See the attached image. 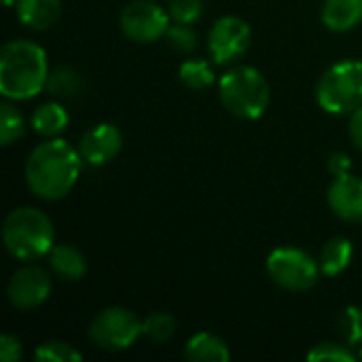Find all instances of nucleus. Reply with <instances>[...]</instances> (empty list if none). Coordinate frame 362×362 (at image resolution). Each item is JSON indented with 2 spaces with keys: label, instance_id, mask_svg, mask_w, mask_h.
Segmentation results:
<instances>
[{
  "label": "nucleus",
  "instance_id": "f257e3e1",
  "mask_svg": "<svg viewBox=\"0 0 362 362\" xmlns=\"http://www.w3.org/2000/svg\"><path fill=\"white\" fill-rule=\"evenodd\" d=\"M81 165L83 157L68 140L45 138L25 159L28 189L45 202H57L74 189Z\"/></svg>",
  "mask_w": 362,
  "mask_h": 362
},
{
  "label": "nucleus",
  "instance_id": "f03ea898",
  "mask_svg": "<svg viewBox=\"0 0 362 362\" xmlns=\"http://www.w3.org/2000/svg\"><path fill=\"white\" fill-rule=\"evenodd\" d=\"M49 78L47 53L32 40H11L0 51V93L25 102L45 91Z\"/></svg>",
  "mask_w": 362,
  "mask_h": 362
},
{
  "label": "nucleus",
  "instance_id": "7ed1b4c3",
  "mask_svg": "<svg viewBox=\"0 0 362 362\" xmlns=\"http://www.w3.org/2000/svg\"><path fill=\"white\" fill-rule=\"evenodd\" d=\"M2 242L6 252L17 261H36L55 246V229L51 218L32 206L8 212L2 225Z\"/></svg>",
  "mask_w": 362,
  "mask_h": 362
},
{
  "label": "nucleus",
  "instance_id": "20e7f679",
  "mask_svg": "<svg viewBox=\"0 0 362 362\" xmlns=\"http://www.w3.org/2000/svg\"><path fill=\"white\" fill-rule=\"evenodd\" d=\"M218 100L238 119L255 121L269 106L272 89L267 78L252 66H235L218 81Z\"/></svg>",
  "mask_w": 362,
  "mask_h": 362
},
{
  "label": "nucleus",
  "instance_id": "39448f33",
  "mask_svg": "<svg viewBox=\"0 0 362 362\" xmlns=\"http://www.w3.org/2000/svg\"><path fill=\"white\" fill-rule=\"evenodd\" d=\"M316 102L331 115H352L362 106V62L333 64L316 85Z\"/></svg>",
  "mask_w": 362,
  "mask_h": 362
},
{
  "label": "nucleus",
  "instance_id": "423d86ee",
  "mask_svg": "<svg viewBox=\"0 0 362 362\" xmlns=\"http://www.w3.org/2000/svg\"><path fill=\"white\" fill-rule=\"evenodd\" d=\"M265 269L269 278L288 293H305L314 288L322 274L320 263L312 255L293 246L276 248L267 257Z\"/></svg>",
  "mask_w": 362,
  "mask_h": 362
},
{
  "label": "nucleus",
  "instance_id": "0eeeda50",
  "mask_svg": "<svg viewBox=\"0 0 362 362\" xmlns=\"http://www.w3.org/2000/svg\"><path fill=\"white\" fill-rule=\"evenodd\" d=\"M142 337V320L127 308H106L89 325V339L110 352L129 350Z\"/></svg>",
  "mask_w": 362,
  "mask_h": 362
},
{
  "label": "nucleus",
  "instance_id": "6e6552de",
  "mask_svg": "<svg viewBox=\"0 0 362 362\" xmlns=\"http://www.w3.org/2000/svg\"><path fill=\"white\" fill-rule=\"evenodd\" d=\"M119 25L129 40L148 45L165 36L170 28V13L155 0H134L121 11Z\"/></svg>",
  "mask_w": 362,
  "mask_h": 362
},
{
  "label": "nucleus",
  "instance_id": "1a4fd4ad",
  "mask_svg": "<svg viewBox=\"0 0 362 362\" xmlns=\"http://www.w3.org/2000/svg\"><path fill=\"white\" fill-rule=\"evenodd\" d=\"M252 42V30L246 19L238 15H225L214 21L208 32V49L218 66L233 64L244 57Z\"/></svg>",
  "mask_w": 362,
  "mask_h": 362
},
{
  "label": "nucleus",
  "instance_id": "9d476101",
  "mask_svg": "<svg viewBox=\"0 0 362 362\" xmlns=\"http://www.w3.org/2000/svg\"><path fill=\"white\" fill-rule=\"evenodd\" d=\"M51 291V276L38 265H25L11 276L6 295L15 310L28 312L42 305L49 299Z\"/></svg>",
  "mask_w": 362,
  "mask_h": 362
},
{
  "label": "nucleus",
  "instance_id": "9b49d317",
  "mask_svg": "<svg viewBox=\"0 0 362 362\" xmlns=\"http://www.w3.org/2000/svg\"><path fill=\"white\" fill-rule=\"evenodd\" d=\"M123 146V134L112 123H100L83 134L78 142V153L87 165H104L112 161Z\"/></svg>",
  "mask_w": 362,
  "mask_h": 362
},
{
  "label": "nucleus",
  "instance_id": "f8f14e48",
  "mask_svg": "<svg viewBox=\"0 0 362 362\" xmlns=\"http://www.w3.org/2000/svg\"><path fill=\"white\" fill-rule=\"evenodd\" d=\"M329 208L348 223H362V178L344 174L335 176L327 193Z\"/></svg>",
  "mask_w": 362,
  "mask_h": 362
},
{
  "label": "nucleus",
  "instance_id": "ddd939ff",
  "mask_svg": "<svg viewBox=\"0 0 362 362\" xmlns=\"http://www.w3.org/2000/svg\"><path fill=\"white\" fill-rule=\"evenodd\" d=\"M47 259L53 276L64 282H78L87 274V259L72 244H55Z\"/></svg>",
  "mask_w": 362,
  "mask_h": 362
},
{
  "label": "nucleus",
  "instance_id": "4468645a",
  "mask_svg": "<svg viewBox=\"0 0 362 362\" xmlns=\"http://www.w3.org/2000/svg\"><path fill=\"white\" fill-rule=\"evenodd\" d=\"M17 17L25 28L49 30L62 17V0H17Z\"/></svg>",
  "mask_w": 362,
  "mask_h": 362
},
{
  "label": "nucleus",
  "instance_id": "2eb2a0df",
  "mask_svg": "<svg viewBox=\"0 0 362 362\" xmlns=\"http://www.w3.org/2000/svg\"><path fill=\"white\" fill-rule=\"evenodd\" d=\"M322 23L331 32H350L362 23V0H325Z\"/></svg>",
  "mask_w": 362,
  "mask_h": 362
},
{
  "label": "nucleus",
  "instance_id": "dca6fc26",
  "mask_svg": "<svg viewBox=\"0 0 362 362\" xmlns=\"http://www.w3.org/2000/svg\"><path fill=\"white\" fill-rule=\"evenodd\" d=\"M185 358L193 362H229L231 352L218 335L202 331L189 339L185 348Z\"/></svg>",
  "mask_w": 362,
  "mask_h": 362
},
{
  "label": "nucleus",
  "instance_id": "f3484780",
  "mask_svg": "<svg viewBox=\"0 0 362 362\" xmlns=\"http://www.w3.org/2000/svg\"><path fill=\"white\" fill-rule=\"evenodd\" d=\"M68 123H70V115L59 102L40 104L30 117L32 129L42 138H57L68 127Z\"/></svg>",
  "mask_w": 362,
  "mask_h": 362
},
{
  "label": "nucleus",
  "instance_id": "a211bd4d",
  "mask_svg": "<svg viewBox=\"0 0 362 362\" xmlns=\"http://www.w3.org/2000/svg\"><path fill=\"white\" fill-rule=\"evenodd\" d=\"M352 257H354V246L348 238L344 235H337L333 240H329L322 250H320V257H318V263H320V269L325 276L333 278V276H339L344 274L350 263H352Z\"/></svg>",
  "mask_w": 362,
  "mask_h": 362
},
{
  "label": "nucleus",
  "instance_id": "6ab92c4d",
  "mask_svg": "<svg viewBox=\"0 0 362 362\" xmlns=\"http://www.w3.org/2000/svg\"><path fill=\"white\" fill-rule=\"evenodd\" d=\"M178 78L191 91H204L216 83L214 68L208 59H185L178 68Z\"/></svg>",
  "mask_w": 362,
  "mask_h": 362
},
{
  "label": "nucleus",
  "instance_id": "aec40b11",
  "mask_svg": "<svg viewBox=\"0 0 362 362\" xmlns=\"http://www.w3.org/2000/svg\"><path fill=\"white\" fill-rule=\"evenodd\" d=\"M45 89L55 98H64V100L74 98L83 89V76L70 66H59V68L49 72Z\"/></svg>",
  "mask_w": 362,
  "mask_h": 362
},
{
  "label": "nucleus",
  "instance_id": "412c9836",
  "mask_svg": "<svg viewBox=\"0 0 362 362\" xmlns=\"http://www.w3.org/2000/svg\"><path fill=\"white\" fill-rule=\"evenodd\" d=\"M25 134V121L15 104L2 102L0 104V144L11 146Z\"/></svg>",
  "mask_w": 362,
  "mask_h": 362
},
{
  "label": "nucleus",
  "instance_id": "4be33fe9",
  "mask_svg": "<svg viewBox=\"0 0 362 362\" xmlns=\"http://www.w3.org/2000/svg\"><path fill=\"white\" fill-rule=\"evenodd\" d=\"M176 333V320L165 312H153L142 318V337L153 344H165Z\"/></svg>",
  "mask_w": 362,
  "mask_h": 362
},
{
  "label": "nucleus",
  "instance_id": "5701e85b",
  "mask_svg": "<svg viewBox=\"0 0 362 362\" xmlns=\"http://www.w3.org/2000/svg\"><path fill=\"white\" fill-rule=\"evenodd\" d=\"M356 358H358V352L352 346H348L346 341L344 344L325 341V344L314 346V350L308 354V361L312 362H354Z\"/></svg>",
  "mask_w": 362,
  "mask_h": 362
},
{
  "label": "nucleus",
  "instance_id": "b1692460",
  "mask_svg": "<svg viewBox=\"0 0 362 362\" xmlns=\"http://www.w3.org/2000/svg\"><path fill=\"white\" fill-rule=\"evenodd\" d=\"M34 358L38 362H81L83 356L78 350H74L70 344L59 341V339H51L45 341L36 348Z\"/></svg>",
  "mask_w": 362,
  "mask_h": 362
},
{
  "label": "nucleus",
  "instance_id": "393cba45",
  "mask_svg": "<svg viewBox=\"0 0 362 362\" xmlns=\"http://www.w3.org/2000/svg\"><path fill=\"white\" fill-rule=\"evenodd\" d=\"M163 38L170 49H174L176 53H182V55H191L197 49V34L189 23H176V21L170 23Z\"/></svg>",
  "mask_w": 362,
  "mask_h": 362
},
{
  "label": "nucleus",
  "instance_id": "a878e982",
  "mask_svg": "<svg viewBox=\"0 0 362 362\" xmlns=\"http://www.w3.org/2000/svg\"><path fill=\"white\" fill-rule=\"evenodd\" d=\"M170 19L176 23H195L204 15V0H168Z\"/></svg>",
  "mask_w": 362,
  "mask_h": 362
},
{
  "label": "nucleus",
  "instance_id": "bb28decb",
  "mask_svg": "<svg viewBox=\"0 0 362 362\" xmlns=\"http://www.w3.org/2000/svg\"><path fill=\"white\" fill-rule=\"evenodd\" d=\"M339 333L344 341L352 348L362 344V310L358 308H346V312L339 316Z\"/></svg>",
  "mask_w": 362,
  "mask_h": 362
},
{
  "label": "nucleus",
  "instance_id": "cd10ccee",
  "mask_svg": "<svg viewBox=\"0 0 362 362\" xmlns=\"http://www.w3.org/2000/svg\"><path fill=\"white\" fill-rule=\"evenodd\" d=\"M21 358V344L17 337L4 333L0 337V361L2 362H17Z\"/></svg>",
  "mask_w": 362,
  "mask_h": 362
},
{
  "label": "nucleus",
  "instance_id": "c85d7f7f",
  "mask_svg": "<svg viewBox=\"0 0 362 362\" xmlns=\"http://www.w3.org/2000/svg\"><path fill=\"white\" fill-rule=\"evenodd\" d=\"M327 168H329V172H331L333 176H344V174H350V170H352V159H350V155H346V153H341V151H335V153L329 155Z\"/></svg>",
  "mask_w": 362,
  "mask_h": 362
},
{
  "label": "nucleus",
  "instance_id": "c756f323",
  "mask_svg": "<svg viewBox=\"0 0 362 362\" xmlns=\"http://www.w3.org/2000/svg\"><path fill=\"white\" fill-rule=\"evenodd\" d=\"M350 140L362 153V106L350 115Z\"/></svg>",
  "mask_w": 362,
  "mask_h": 362
},
{
  "label": "nucleus",
  "instance_id": "7c9ffc66",
  "mask_svg": "<svg viewBox=\"0 0 362 362\" xmlns=\"http://www.w3.org/2000/svg\"><path fill=\"white\" fill-rule=\"evenodd\" d=\"M2 2H4V6H13V4H15L17 0H2Z\"/></svg>",
  "mask_w": 362,
  "mask_h": 362
},
{
  "label": "nucleus",
  "instance_id": "2f4dec72",
  "mask_svg": "<svg viewBox=\"0 0 362 362\" xmlns=\"http://www.w3.org/2000/svg\"><path fill=\"white\" fill-rule=\"evenodd\" d=\"M358 358L362 361V344H361V350H358Z\"/></svg>",
  "mask_w": 362,
  "mask_h": 362
}]
</instances>
